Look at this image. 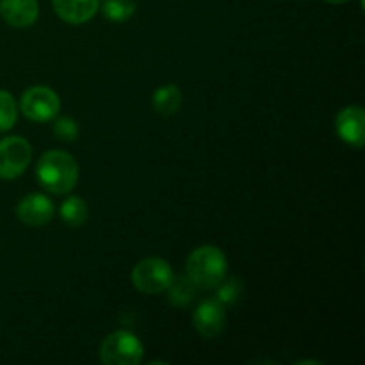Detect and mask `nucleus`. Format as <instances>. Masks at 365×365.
Listing matches in <instances>:
<instances>
[{"label":"nucleus","mask_w":365,"mask_h":365,"mask_svg":"<svg viewBox=\"0 0 365 365\" xmlns=\"http://www.w3.org/2000/svg\"><path fill=\"white\" fill-rule=\"evenodd\" d=\"M57 16L70 25H81L91 20L100 9V0H52Z\"/></svg>","instance_id":"9b49d317"},{"label":"nucleus","mask_w":365,"mask_h":365,"mask_svg":"<svg viewBox=\"0 0 365 365\" xmlns=\"http://www.w3.org/2000/svg\"><path fill=\"white\" fill-rule=\"evenodd\" d=\"M18 120V106L9 91L0 89V132H7Z\"/></svg>","instance_id":"f3484780"},{"label":"nucleus","mask_w":365,"mask_h":365,"mask_svg":"<svg viewBox=\"0 0 365 365\" xmlns=\"http://www.w3.org/2000/svg\"><path fill=\"white\" fill-rule=\"evenodd\" d=\"M242 291H245V285H242L241 278L225 277V280L216 287V299L217 302L223 303L225 307H230V305H234V303L239 302Z\"/></svg>","instance_id":"dca6fc26"},{"label":"nucleus","mask_w":365,"mask_h":365,"mask_svg":"<svg viewBox=\"0 0 365 365\" xmlns=\"http://www.w3.org/2000/svg\"><path fill=\"white\" fill-rule=\"evenodd\" d=\"M175 273L170 262L159 257H148L138 262L132 269V285L143 294H160L173 280Z\"/></svg>","instance_id":"20e7f679"},{"label":"nucleus","mask_w":365,"mask_h":365,"mask_svg":"<svg viewBox=\"0 0 365 365\" xmlns=\"http://www.w3.org/2000/svg\"><path fill=\"white\" fill-rule=\"evenodd\" d=\"M0 16L11 27H32L39 16L38 0H0Z\"/></svg>","instance_id":"9d476101"},{"label":"nucleus","mask_w":365,"mask_h":365,"mask_svg":"<svg viewBox=\"0 0 365 365\" xmlns=\"http://www.w3.org/2000/svg\"><path fill=\"white\" fill-rule=\"evenodd\" d=\"M59 214L61 220H63L68 227H84L86 221H88L89 217L88 203H86L84 198H81V196H68L63 202V205H61Z\"/></svg>","instance_id":"ddd939ff"},{"label":"nucleus","mask_w":365,"mask_h":365,"mask_svg":"<svg viewBox=\"0 0 365 365\" xmlns=\"http://www.w3.org/2000/svg\"><path fill=\"white\" fill-rule=\"evenodd\" d=\"M145 359L143 342L125 330L113 331L100 346V360L106 365H139Z\"/></svg>","instance_id":"7ed1b4c3"},{"label":"nucleus","mask_w":365,"mask_h":365,"mask_svg":"<svg viewBox=\"0 0 365 365\" xmlns=\"http://www.w3.org/2000/svg\"><path fill=\"white\" fill-rule=\"evenodd\" d=\"M53 203L48 196L31 192L16 205V216L27 227H45L53 217Z\"/></svg>","instance_id":"1a4fd4ad"},{"label":"nucleus","mask_w":365,"mask_h":365,"mask_svg":"<svg viewBox=\"0 0 365 365\" xmlns=\"http://www.w3.org/2000/svg\"><path fill=\"white\" fill-rule=\"evenodd\" d=\"M337 134L346 145L360 150L365 143V113L360 106H348L335 118Z\"/></svg>","instance_id":"6e6552de"},{"label":"nucleus","mask_w":365,"mask_h":365,"mask_svg":"<svg viewBox=\"0 0 365 365\" xmlns=\"http://www.w3.org/2000/svg\"><path fill=\"white\" fill-rule=\"evenodd\" d=\"M192 324L203 339H216L227 324V310L216 298L203 299L192 312Z\"/></svg>","instance_id":"0eeeda50"},{"label":"nucleus","mask_w":365,"mask_h":365,"mask_svg":"<svg viewBox=\"0 0 365 365\" xmlns=\"http://www.w3.org/2000/svg\"><path fill=\"white\" fill-rule=\"evenodd\" d=\"M32 159L31 143L20 135L0 139V180L20 177Z\"/></svg>","instance_id":"423d86ee"},{"label":"nucleus","mask_w":365,"mask_h":365,"mask_svg":"<svg viewBox=\"0 0 365 365\" xmlns=\"http://www.w3.org/2000/svg\"><path fill=\"white\" fill-rule=\"evenodd\" d=\"M152 106L160 116H173L182 107V91L175 84L160 86L153 93Z\"/></svg>","instance_id":"f8f14e48"},{"label":"nucleus","mask_w":365,"mask_h":365,"mask_svg":"<svg viewBox=\"0 0 365 365\" xmlns=\"http://www.w3.org/2000/svg\"><path fill=\"white\" fill-rule=\"evenodd\" d=\"M53 134L61 139V141H75L78 135V125L71 116L57 118L53 123Z\"/></svg>","instance_id":"a211bd4d"},{"label":"nucleus","mask_w":365,"mask_h":365,"mask_svg":"<svg viewBox=\"0 0 365 365\" xmlns=\"http://www.w3.org/2000/svg\"><path fill=\"white\" fill-rule=\"evenodd\" d=\"M228 262L225 253L217 246H200L185 262V274L198 291H212L227 277Z\"/></svg>","instance_id":"f03ea898"},{"label":"nucleus","mask_w":365,"mask_h":365,"mask_svg":"<svg viewBox=\"0 0 365 365\" xmlns=\"http://www.w3.org/2000/svg\"><path fill=\"white\" fill-rule=\"evenodd\" d=\"M59 109V95L46 86L29 88L20 98V110L24 113V116L36 123H46V121L56 120Z\"/></svg>","instance_id":"39448f33"},{"label":"nucleus","mask_w":365,"mask_h":365,"mask_svg":"<svg viewBox=\"0 0 365 365\" xmlns=\"http://www.w3.org/2000/svg\"><path fill=\"white\" fill-rule=\"evenodd\" d=\"M324 2L335 4V6H337V4H346V2H349V0H324Z\"/></svg>","instance_id":"6ab92c4d"},{"label":"nucleus","mask_w":365,"mask_h":365,"mask_svg":"<svg viewBox=\"0 0 365 365\" xmlns=\"http://www.w3.org/2000/svg\"><path fill=\"white\" fill-rule=\"evenodd\" d=\"M168 298H170V303L175 307H187L191 305L192 299L196 296V285L189 280L187 274H180V277H173L171 284L168 285Z\"/></svg>","instance_id":"4468645a"},{"label":"nucleus","mask_w":365,"mask_h":365,"mask_svg":"<svg viewBox=\"0 0 365 365\" xmlns=\"http://www.w3.org/2000/svg\"><path fill=\"white\" fill-rule=\"evenodd\" d=\"M100 9L107 20L121 24V21H127L134 16L138 4H135V0H102Z\"/></svg>","instance_id":"2eb2a0df"},{"label":"nucleus","mask_w":365,"mask_h":365,"mask_svg":"<svg viewBox=\"0 0 365 365\" xmlns=\"http://www.w3.org/2000/svg\"><path fill=\"white\" fill-rule=\"evenodd\" d=\"M36 177L45 191L52 195H68L78 182V164L64 150H48L39 157Z\"/></svg>","instance_id":"f257e3e1"}]
</instances>
